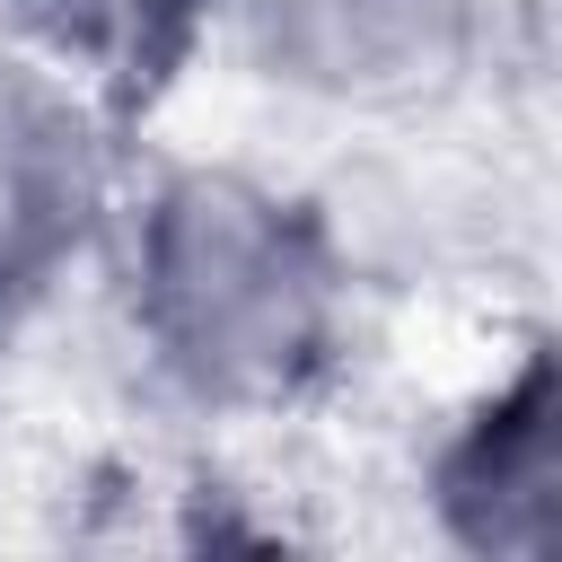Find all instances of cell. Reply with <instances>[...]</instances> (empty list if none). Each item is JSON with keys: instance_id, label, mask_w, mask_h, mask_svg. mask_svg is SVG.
I'll use <instances>...</instances> for the list:
<instances>
[{"instance_id": "5b68a950", "label": "cell", "mask_w": 562, "mask_h": 562, "mask_svg": "<svg viewBox=\"0 0 562 562\" xmlns=\"http://www.w3.org/2000/svg\"><path fill=\"white\" fill-rule=\"evenodd\" d=\"M9 316H18V290H9V281H0V334H9Z\"/></svg>"}, {"instance_id": "277c9868", "label": "cell", "mask_w": 562, "mask_h": 562, "mask_svg": "<svg viewBox=\"0 0 562 562\" xmlns=\"http://www.w3.org/2000/svg\"><path fill=\"white\" fill-rule=\"evenodd\" d=\"M448 518L465 544L492 553H544L553 536V369L527 360L509 395H492L448 457Z\"/></svg>"}, {"instance_id": "3957f363", "label": "cell", "mask_w": 562, "mask_h": 562, "mask_svg": "<svg viewBox=\"0 0 562 562\" xmlns=\"http://www.w3.org/2000/svg\"><path fill=\"white\" fill-rule=\"evenodd\" d=\"M97 140L61 88L0 70V281L26 299L97 220Z\"/></svg>"}, {"instance_id": "7a4b0ae2", "label": "cell", "mask_w": 562, "mask_h": 562, "mask_svg": "<svg viewBox=\"0 0 562 562\" xmlns=\"http://www.w3.org/2000/svg\"><path fill=\"white\" fill-rule=\"evenodd\" d=\"M255 61L334 105H395L448 79L465 0H246Z\"/></svg>"}, {"instance_id": "6da1fadb", "label": "cell", "mask_w": 562, "mask_h": 562, "mask_svg": "<svg viewBox=\"0 0 562 562\" xmlns=\"http://www.w3.org/2000/svg\"><path fill=\"white\" fill-rule=\"evenodd\" d=\"M140 325L220 404H281L334 342V263L299 202L193 167L140 220Z\"/></svg>"}]
</instances>
